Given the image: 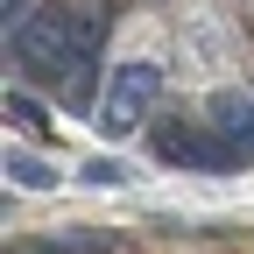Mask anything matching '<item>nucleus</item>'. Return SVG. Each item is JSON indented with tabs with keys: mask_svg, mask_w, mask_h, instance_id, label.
Instances as JSON below:
<instances>
[{
	"mask_svg": "<svg viewBox=\"0 0 254 254\" xmlns=\"http://www.w3.org/2000/svg\"><path fill=\"white\" fill-rule=\"evenodd\" d=\"M106 43V0H78V7H36L14 36H7V57L21 64L28 78H71L78 64H92Z\"/></svg>",
	"mask_w": 254,
	"mask_h": 254,
	"instance_id": "nucleus-1",
	"label": "nucleus"
},
{
	"mask_svg": "<svg viewBox=\"0 0 254 254\" xmlns=\"http://www.w3.org/2000/svg\"><path fill=\"white\" fill-rule=\"evenodd\" d=\"M155 92H163V64H148V57L120 64V71L106 78V92H99V106H92V127H99L106 141H127V134L148 120Z\"/></svg>",
	"mask_w": 254,
	"mask_h": 254,
	"instance_id": "nucleus-2",
	"label": "nucleus"
},
{
	"mask_svg": "<svg viewBox=\"0 0 254 254\" xmlns=\"http://www.w3.org/2000/svg\"><path fill=\"white\" fill-rule=\"evenodd\" d=\"M155 155L163 163H184V170H240V148L212 120H163L155 127Z\"/></svg>",
	"mask_w": 254,
	"mask_h": 254,
	"instance_id": "nucleus-3",
	"label": "nucleus"
},
{
	"mask_svg": "<svg viewBox=\"0 0 254 254\" xmlns=\"http://www.w3.org/2000/svg\"><path fill=\"white\" fill-rule=\"evenodd\" d=\"M205 120H212L219 134H226V141L240 148V163H254V92H247V85H226V92H212Z\"/></svg>",
	"mask_w": 254,
	"mask_h": 254,
	"instance_id": "nucleus-4",
	"label": "nucleus"
},
{
	"mask_svg": "<svg viewBox=\"0 0 254 254\" xmlns=\"http://www.w3.org/2000/svg\"><path fill=\"white\" fill-rule=\"evenodd\" d=\"M7 177H14L21 190H50V184H57V170L43 163V155H14V148H7Z\"/></svg>",
	"mask_w": 254,
	"mask_h": 254,
	"instance_id": "nucleus-5",
	"label": "nucleus"
},
{
	"mask_svg": "<svg viewBox=\"0 0 254 254\" xmlns=\"http://www.w3.org/2000/svg\"><path fill=\"white\" fill-rule=\"evenodd\" d=\"M113 247V233H64V240H50L43 254H106Z\"/></svg>",
	"mask_w": 254,
	"mask_h": 254,
	"instance_id": "nucleus-6",
	"label": "nucleus"
},
{
	"mask_svg": "<svg viewBox=\"0 0 254 254\" xmlns=\"http://www.w3.org/2000/svg\"><path fill=\"white\" fill-rule=\"evenodd\" d=\"M7 120L14 127H43V106L28 99V92H7Z\"/></svg>",
	"mask_w": 254,
	"mask_h": 254,
	"instance_id": "nucleus-7",
	"label": "nucleus"
},
{
	"mask_svg": "<svg viewBox=\"0 0 254 254\" xmlns=\"http://www.w3.org/2000/svg\"><path fill=\"white\" fill-rule=\"evenodd\" d=\"M28 14H36V0H0V21H7V36H14Z\"/></svg>",
	"mask_w": 254,
	"mask_h": 254,
	"instance_id": "nucleus-8",
	"label": "nucleus"
},
{
	"mask_svg": "<svg viewBox=\"0 0 254 254\" xmlns=\"http://www.w3.org/2000/svg\"><path fill=\"white\" fill-rule=\"evenodd\" d=\"M78 177H85V184H120V163H106V155H99V163H85Z\"/></svg>",
	"mask_w": 254,
	"mask_h": 254,
	"instance_id": "nucleus-9",
	"label": "nucleus"
}]
</instances>
